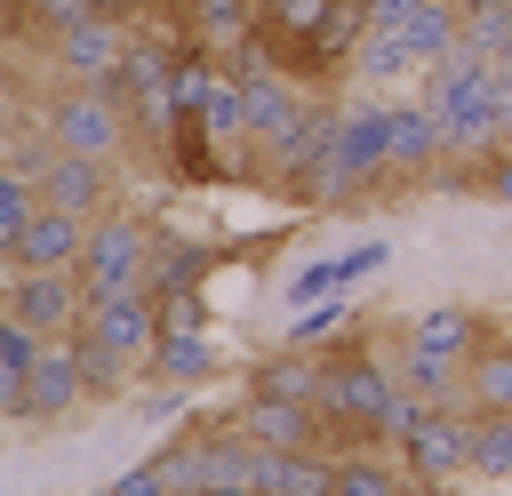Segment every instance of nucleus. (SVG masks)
<instances>
[{
    "label": "nucleus",
    "mask_w": 512,
    "mask_h": 496,
    "mask_svg": "<svg viewBox=\"0 0 512 496\" xmlns=\"http://www.w3.org/2000/svg\"><path fill=\"white\" fill-rule=\"evenodd\" d=\"M232 416H240V432H248V440H264V448H280V456L336 448V440H328V416H320L312 400H256V392H240V400H232Z\"/></svg>",
    "instance_id": "9d476101"
},
{
    "label": "nucleus",
    "mask_w": 512,
    "mask_h": 496,
    "mask_svg": "<svg viewBox=\"0 0 512 496\" xmlns=\"http://www.w3.org/2000/svg\"><path fill=\"white\" fill-rule=\"evenodd\" d=\"M80 360H88V392L96 400H120L128 384H144V360H152V344H160V304H152V288L144 296H104V304H88V320H80Z\"/></svg>",
    "instance_id": "f03ea898"
},
{
    "label": "nucleus",
    "mask_w": 512,
    "mask_h": 496,
    "mask_svg": "<svg viewBox=\"0 0 512 496\" xmlns=\"http://www.w3.org/2000/svg\"><path fill=\"white\" fill-rule=\"evenodd\" d=\"M464 48L504 64L512 56V0H464Z\"/></svg>",
    "instance_id": "4be33fe9"
},
{
    "label": "nucleus",
    "mask_w": 512,
    "mask_h": 496,
    "mask_svg": "<svg viewBox=\"0 0 512 496\" xmlns=\"http://www.w3.org/2000/svg\"><path fill=\"white\" fill-rule=\"evenodd\" d=\"M40 200L72 208V216H104L120 208V160H88V152H56L40 168Z\"/></svg>",
    "instance_id": "9b49d317"
},
{
    "label": "nucleus",
    "mask_w": 512,
    "mask_h": 496,
    "mask_svg": "<svg viewBox=\"0 0 512 496\" xmlns=\"http://www.w3.org/2000/svg\"><path fill=\"white\" fill-rule=\"evenodd\" d=\"M88 496H120V488H88Z\"/></svg>",
    "instance_id": "c756f323"
},
{
    "label": "nucleus",
    "mask_w": 512,
    "mask_h": 496,
    "mask_svg": "<svg viewBox=\"0 0 512 496\" xmlns=\"http://www.w3.org/2000/svg\"><path fill=\"white\" fill-rule=\"evenodd\" d=\"M352 320H360V312H352L344 296H320V304H304V312L288 320V336H280V344H304V352H328V344H336V328H352Z\"/></svg>",
    "instance_id": "5701e85b"
},
{
    "label": "nucleus",
    "mask_w": 512,
    "mask_h": 496,
    "mask_svg": "<svg viewBox=\"0 0 512 496\" xmlns=\"http://www.w3.org/2000/svg\"><path fill=\"white\" fill-rule=\"evenodd\" d=\"M208 264H216V248H184V240H160V264H152V296H200V280H208Z\"/></svg>",
    "instance_id": "412c9836"
},
{
    "label": "nucleus",
    "mask_w": 512,
    "mask_h": 496,
    "mask_svg": "<svg viewBox=\"0 0 512 496\" xmlns=\"http://www.w3.org/2000/svg\"><path fill=\"white\" fill-rule=\"evenodd\" d=\"M0 312L24 320V328H40V336H80V320H88V288H80V272H8Z\"/></svg>",
    "instance_id": "6e6552de"
},
{
    "label": "nucleus",
    "mask_w": 512,
    "mask_h": 496,
    "mask_svg": "<svg viewBox=\"0 0 512 496\" xmlns=\"http://www.w3.org/2000/svg\"><path fill=\"white\" fill-rule=\"evenodd\" d=\"M400 192L392 176V96L360 88L344 96V128H336V152H328V184H320V208H360V200H384Z\"/></svg>",
    "instance_id": "f257e3e1"
},
{
    "label": "nucleus",
    "mask_w": 512,
    "mask_h": 496,
    "mask_svg": "<svg viewBox=\"0 0 512 496\" xmlns=\"http://www.w3.org/2000/svg\"><path fill=\"white\" fill-rule=\"evenodd\" d=\"M144 376H168V384H208V376H224V352H216V336L208 328H160V344H152V360H144Z\"/></svg>",
    "instance_id": "2eb2a0df"
},
{
    "label": "nucleus",
    "mask_w": 512,
    "mask_h": 496,
    "mask_svg": "<svg viewBox=\"0 0 512 496\" xmlns=\"http://www.w3.org/2000/svg\"><path fill=\"white\" fill-rule=\"evenodd\" d=\"M320 296H344V264H336V256H320V264L288 272V304H320Z\"/></svg>",
    "instance_id": "bb28decb"
},
{
    "label": "nucleus",
    "mask_w": 512,
    "mask_h": 496,
    "mask_svg": "<svg viewBox=\"0 0 512 496\" xmlns=\"http://www.w3.org/2000/svg\"><path fill=\"white\" fill-rule=\"evenodd\" d=\"M40 208H48V200H40V184H32V176H0V256L24 240V224H32Z\"/></svg>",
    "instance_id": "b1692460"
},
{
    "label": "nucleus",
    "mask_w": 512,
    "mask_h": 496,
    "mask_svg": "<svg viewBox=\"0 0 512 496\" xmlns=\"http://www.w3.org/2000/svg\"><path fill=\"white\" fill-rule=\"evenodd\" d=\"M88 224H96V216L40 208V216L24 224V240L8 248V272H80V256H88Z\"/></svg>",
    "instance_id": "f8f14e48"
},
{
    "label": "nucleus",
    "mask_w": 512,
    "mask_h": 496,
    "mask_svg": "<svg viewBox=\"0 0 512 496\" xmlns=\"http://www.w3.org/2000/svg\"><path fill=\"white\" fill-rule=\"evenodd\" d=\"M336 264H344V288H360L368 272H384V264H392V240H384V232H368V240H352Z\"/></svg>",
    "instance_id": "cd10ccee"
},
{
    "label": "nucleus",
    "mask_w": 512,
    "mask_h": 496,
    "mask_svg": "<svg viewBox=\"0 0 512 496\" xmlns=\"http://www.w3.org/2000/svg\"><path fill=\"white\" fill-rule=\"evenodd\" d=\"M320 376H328L320 352H304V344H272L264 360H248L240 392H256V400H320Z\"/></svg>",
    "instance_id": "ddd939ff"
},
{
    "label": "nucleus",
    "mask_w": 512,
    "mask_h": 496,
    "mask_svg": "<svg viewBox=\"0 0 512 496\" xmlns=\"http://www.w3.org/2000/svg\"><path fill=\"white\" fill-rule=\"evenodd\" d=\"M408 48H416L424 64L456 56V48H464V0H416V16H408Z\"/></svg>",
    "instance_id": "6ab92c4d"
},
{
    "label": "nucleus",
    "mask_w": 512,
    "mask_h": 496,
    "mask_svg": "<svg viewBox=\"0 0 512 496\" xmlns=\"http://www.w3.org/2000/svg\"><path fill=\"white\" fill-rule=\"evenodd\" d=\"M96 392H88V360H80V344L72 336H48L40 344V368H32V384H24V408H16V432H40V424H64L72 408H88Z\"/></svg>",
    "instance_id": "0eeeda50"
},
{
    "label": "nucleus",
    "mask_w": 512,
    "mask_h": 496,
    "mask_svg": "<svg viewBox=\"0 0 512 496\" xmlns=\"http://www.w3.org/2000/svg\"><path fill=\"white\" fill-rule=\"evenodd\" d=\"M136 32H144V16H112V8H96L88 24H72V32H56V40H48V80L112 88V80H120V64H128V48H136Z\"/></svg>",
    "instance_id": "39448f33"
},
{
    "label": "nucleus",
    "mask_w": 512,
    "mask_h": 496,
    "mask_svg": "<svg viewBox=\"0 0 512 496\" xmlns=\"http://www.w3.org/2000/svg\"><path fill=\"white\" fill-rule=\"evenodd\" d=\"M408 72H424V56L408 48V32H368V40L352 48V88H376V80H408Z\"/></svg>",
    "instance_id": "a211bd4d"
},
{
    "label": "nucleus",
    "mask_w": 512,
    "mask_h": 496,
    "mask_svg": "<svg viewBox=\"0 0 512 496\" xmlns=\"http://www.w3.org/2000/svg\"><path fill=\"white\" fill-rule=\"evenodd\" d=\"M472 480H488V488H512V408H488V416H472Z\"/></svg>",
    "instance_id": "aec40b11"
},
{
    "label": "nucleus",
    "mask_w": 512,
    "mask_h": 496,
    "mask_svg": "<svg viewBox=\"0 0 512 496\" xmlns=\"http://www.w3.org/2000/svg\"><path fill=\"white\" fill-rule=\"evenodd\" d=\"M40 328H24V320H8L0 312V416L16 424V408H24V384H32V368H40Z\"/></svg>",
    "instance_id": "dca6fc26"
},
{
    "label": "nucleus",
    "mask_w": 512,
    "mask_h": 496,
    "mask_svg": "<svg viewBox=\"0 0 512 496\" xmlns=\"http://www.w3.org/2000/svg\"><path fill=\"white\" fill-rule=\"evenodd\" d=\"M280 496H336V448L288 456V464H280Z\"/></svg>",
    "instance_id": "a878e982"
},
{
    "label": "nucleus",
    "mask_w": 512,
    "mask_h": 496,
    "mask_svg": "<svg viewBox=\"0 0 512 496\" xmlns=\"http://www.w3.org/2000/svg\"><path fill=\"white\" fill-rule=\"evenodd\" d=\"M48 136L64 152H88V160H136V112L120 104V88H88V80H56L48 104H40Z\"/></svg>",
    "instance_id": "20e7f679"
},
{
    "label": "nucleus",
    "mask_w": 512,
    "mask_h": 496,
    "mask_svg": "<svg viewBox=\"0 0 512 496\" xmlns=\"http://www.w3.org/2000/svg\"><path fill=\"white\" fill-rule=\"evenodd\" d=\"M440 168H448V128H440V112H432L424 96H392V176H400V192L440 184Z\"/></svg>",
    "instance_id": "1a4fd4ad"
},
{
    "label": "nucleus",
    "mask_w": 512,
    "mask_h": 496,
    "mask_svg": "<svg viewBox=\"0 0 512 496\" xmlns=\"http://www.w3.org/2000/svg\"><path fill=\"white\" fill-rule=\"evenodd\" d=\"M152 264H160V224H152V208H104L96 224H88V256H80V288H88V304H104V296H144L152 288Z\"/></svg>",
    "instance_id": "7ed1b4c3"
},
{
    "label": "nucleus",
    "mask_w": 512,
    "mask_h": 496,
    "mask_svg": "<svg viewBox=\"0 0 512 496\" xmlns=\"http://www.w3.org/2000/svg\"><path fill=\"white\" fill-rule=\"evenodd\" d=\"M464 392H472V416H488V408H512V328H496V336L472 352V368H464Z\"/></svg>",
    "instance_id": "f3484780"
},
{
    "label": "nucleus",
    "mask_w": 512,
    "mask_h": 496,
    "mask_svg": "<svg viewBox=\"0 0 512 496\" xmlns=\"http://www.w3.org/2000/svg\"><path fill=\"white\" fill-rule=\"evenodd\" d=\"M392 448L408 456V472H416L424 488L464 480V472H472V408H424V400H416V416H408V432H400Z\"/></svg>",
    "instance_id": "423d86ee"
},
{
    "label": "nucleus",
    "mask_w": 512,
    "mask_h": 496,
    "mask_svg": "<svg viewBox=\"0 0 512 496\" xmlns=\"http://www.w3.org/2000/svg\"><path fill=\"white\" fill-rule=\"evenodd\" d=\"M200 496H256L248 480H216V488H200Z\"/></svg>",
    "instance_id": "c85d7f7f"
},
{
    "label": "nucleus",
    "mask_w": 512,
    "mask_h": 496,
    "mask_svg": "<svg viewBox=\"0 0 512 496\" xmlns=\"http://www.w3.org/2000/svg\"><path fill=\"white\" fill-rule=\"evenodd\" d=\"M136 424H192V384H168V376H144V392H136Z\"/></svg>",
    "instance_id": "393cba45"
},
{
    "label": "nucleus",
    "mask_w": 512,
    "mask_h": 496,
    "mask_svg": "<svg viewBox=\"0 0 512 496\" xmlns=\"http://www.w3.org/2000/svg\"><path fill=\"white\" fill-rule=\"evenodd\" d=\"M336 496H424L400 448H336Z\"/></svg>",
    "instance_id": "4468645a"
}]
</instances>
